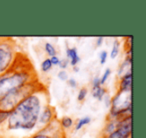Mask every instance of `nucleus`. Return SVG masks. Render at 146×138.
Segmentation results:
<instances>
[{
	"mask_svg": "<svg viewBox=\"0 0 146 138\" xmlns=\"http://www.w3.org/2000/svg\"><path fill=\"white\" fill-rule=\"evenodd\" d=\"M99 86H101V84H100V78L94 77L93 81H92V87H99Z\"/></svg>",
	"mask_w": 146,
	"mask_h": 138,
	"instance_id": "b1692460",
	"label": "nucleus"
},
{
	"mask_svg": "<svg viewBox=\"0 0 146 138\" xmlns=\"http://www.w3.org/2000/svg\"><path fill=\"white\" fill-rule=\"evenodd\" d=\"M110 74H111V70H110L109 68H107L105 70V71H104V73H103V75H102V77L100 78V84H101V85H104V84L106 83L107 79L109 78Z\"/></svg>",
	"mask_w": 146,
	"mask_h": 138,
	"instance_id": "dca6fc26",
	"label": "nucleus"
},
{
	"mask_svg": "<svg viewBox=\"0 0 146 138\" xmlns=\"http://www.w3.org/2000/svg\"><path fill=\"white\" fill-rule=\"evenodd\" d=\"M132 89V72L128 71L121 76L118 83V90L123 92H131Z\"/></svg>",
	"mask_w": 146,
	"mask_h": 138,
	"instance_id": "0eeeda50",
	"label": "nucleus"
},
{
	"mask_svg": "<svg viewBox=\"0 0 146 138\" xmlns=\"http://www.w3.org/2000/svg\"><path fill=\"white\" fill-rule=\"evenodd\" d=\"M41 84L38 81L31 82L27 85L23 86L21 88L14 90L10 92L7 95H5L3 98L0 99V110L4 112H10L12 109H14L25 97L37 90L39 87H41Z\"/></svg>",
	"mask_w": 146,
	"mask_h": 138,
	"instance_id": "7ed1b4c3",
	"label": "nucleus"
},
{
	"mask_svg": "<svg viewBox=\"0 0 146 138\" xmlns=\"http://www.w3.org/2000/svg\"><path fill=\"white\" fill-rule=\"evenodd\" d=\"M3 40H4V38H3V37H1V36H0V43L2 42Z\"/></svg>",
	"mask_w": 146,
	"mask_h": 138,
	"instance_id": "bb28decb",
	"label": "nucleus"
},
{
	"mask_svg": "<svg viewBox=\"0 0 146 138\" xmlns=\"http://www.w3.org/2000/svg\"><path fill=\"white\" fill-rule=\"evenodd\" d=\"M68 63H69L68 60H66V59H63V60H60V63H59L58 66L61 68V70H64V69H66L67 66H68Z\"/></svg>",
	"mask_w": 146,
	"mask_h": 138,
	"instance_id": "412c9836",
	"label": "nucleus"
},
{
	"mask_svg": "<svg viewBox=\"0 0 146 138\" xmlns=\"http://www.w3.org/2000/svg\"><path fill=\"white\" fill-rule=\"evenodd\" d=\"M49 59H50V62L52 65H59V63H60V59H59L57 56L50 57Z\"/></svg>",
	"mask_w": 146,
	"mask_h": 138,
	"instance_id": "5701e85b",
	"label": "nucleus"
},
{
	"mask_svg": "<svg viewBox=\"0 0 146 138\" xmlns=\"http://www.w3.org/2000/svg\"><path fill=\"white\" fill-rule=\"evenodd\" d=\"M106 94V89L103 88L102 86H99V87H92V95L95 99L99 100H103L104 96Z\"/></svg>",
	"mask_w": 146,
	"mask_h": 138,
	"instance_id": "9d476101",
	"label": "nucleus"
},
{
	"mask_svg": "<svg viewBox=\"0 0 146 138\" xmlns=\"http://www.w3.org/2000/svg\"><path fill=\"white\" fill-rule=\"evenodd\" d=\"M52 67H53V65L51 64L50 59L49 58H46L41 63V70H42V72H48L49 70L52 69Z\"/></svg>",
	"mask_w": 146,
	"mask_h": 138,
	"instance_id": "2eb2a0df",
	"label": "nucleus"
},
{
	"mask_svg": "<svg viewBox=\"0 0 146 138\" xmlns=\"http://www.w3.org/2000/svg\"><path fill=\"white\" fill-rule=\"evenodd\" d=\"M66 55H67V58L69 59V62H70L71 66L76 67V65H77L78 62L80 61V57H79V55H78L77 49H76L75 47H73V48H67Z\"/></svg>",
	"mask_w": 146,
	"mask_h": 138,
	"instance_id": "1a4fd4ad",
	"label": "nucleus"
},
{
	"mask_svg": "<svg viewBox=\"0 0 146 138\" xmlns=\"http://www.w3.org/2000/svg\"><path fill=\"white\" fill-rule=\"evenodd\" d=\"M44 49L46 51V53L49 55L50 57H53V56H56V49L55 47L53 46L51 43H45V46H44Z\"/></svg>",
	"mask_w": 146,
	"mask_h": 138,
	"instance_id": "4468645a",
	"label": "nucleus"
},
{
	"mask_svg": "<svg viewBox=\"0 0 146 138\" xmlns=\"http://www.w3.org/2000/svg\"><path fill=\"white\" fill-rule=\"evenodd\" d=\"M16 54L14 43L10 39L4 38V40L0 43V75L11 68Z\"/></svg>",
	"mask_w": 146,
	"mask_h": 138,
	"instance_id": "20e7f679",
	"label": "nucleus"
},
{
	"mask_svg": "<svg viewBox=\"0 0 146 138\" xmlns=\"http://www.w3.org/2000/svg\"><path fill=\"white\" fill-rule=\"evenodd\" d=\"M60 124L64 129H68V128L72 127L73 120H72V118L68 117V116H64V117L60 120Z\"/></svg>",
	"mask_w": 146,
	"mask_h": 138,
	"instance_id": "ddd939ff",
	"label": "nucleus"
},
{
	"mask_svg": "<svg viewBox=\"0 0 146 138\" xmlns=\"http://www.w3.org/2000/svg\"><path fill=\"white\" fill-rule=\"evenodd\" d=\"M90 122H91V118H90V117H83V118H81V119L78 120L77 123H76L75 130H76V131H78V130H80L82 127H84L85 125L89 124Z\"/></svg>",
	"mask_w": 146,
	"mask_h": 138,
	"instance_id": "f8f14e48",
	"label": "nucleus"
},
{
	"mask_svg": "<svg viewBox=\"0 0 146 138\" xmlns=\"http://www.w3.org/2000/svg\"><path fill=\"white\" fill-rule=\"evenodd\" d=\"M52 123V122H51ZM51 123L49 124L47 127H45L44 129L40 130V131L34 133L32 136L27 138H59V129L54 131L53 129H51Z\"/></svg>",
	"mask_w": 146,
	"mask_h": 138,
	"instance_id": "6e6552de",
	"label": "nucleus"
},
{
	"mask_svg": "<svg viewBox=\"0 0 146 138\" xmlns=\"http://www.w3.org/2000/svg\"><path fill=\"white\" fill-rule=\"evenodd\" d=\"M8 113L9 112H4V111H1V110H0V128L2 127L3 124H4L5 121H6L7 117H8Z\"/></svg>",
	"mask_w": 146,
	"mask_h": 138,
	"instance_id": "a211bd4d",
	"label": "nucleus"
},
{
	"mask_svg": "<svg viewBox=\"0 0 146 138\" xmlns=\"http://www.w3.org/2000/svg\"><path fill=\"white\" fill-rule=\"evenodd\" d=\"M27 62L28 60L25 57L19 60L15 57L11 68L0 75V99L18 88L37 81L32 65L27 64Z\"/></svg>",
	"mask_w": 146,
	"mask_h": 138,
	"instance_id": "f03ea898",
	"label": "nucleus"
},
{
	"mask_svg": "<svg viewBox=\"0 0 146 138\" xmlns=\"http://www.w3.org/2000/svg\"><path fill=\"white\" fill-rule=\"evenodd\" d=\"M67 83H68V85L70 86L71 88L77 87V82H76L75 79H73V78H70V79L67 80Z\"/></svg>",
	"mask_w": 146,
	"mask_h": 138,
	"instance_id": "4be33fe9",
	"label": "nucleus"
},
{
	"mask_svg": "<svg viewBox=\"0 0 146 138\" xmlns=\"http://www.w3.org/2000/svg\"><path fill=\"white\" fill-rule=\"evenodd\" d=\"M119 49H120V42L115 39L113 41V45H112V49L110 51V58L112 59H115L117 57L118 53H119Z\"/></svg>",
	"mask_w": 146,
	"mask_h": 138,
	"instance_id": "9b49d317",
	"label": "nucleus"
},
{
	"mask_svg": "<svg viewBox=\"0 0 146 138\" xmlns=\"http://www.w3.org/2000/svg\"><path fill=\"white\" fill-rule=\"evenodd\" d=\"M48 103V95L43 86L25 97L8 113L5 123L0 128V138H27L32 136L40 112Z\"/></svg>",
	"mask_w": 146,
	"mask_h": 138,
	"instance_id": "f257e3e1",
	"label": "nucleus"
},
{
	"mask_svg": "<svg viewBox=\"0 0 146 138\" xmlns=\"http://www.w3.org/2000/svg\"><path fill=\"white\" fill-rule=\"evenodd\" d=\"M104 100H105V104L107 106H110V103H111V98H109V96H104Z\"/></svg>",
	"mask_w": 146,
	"mask_h": 138,
	"instance_id": "a878e982",
	"label": "nucleus"
},
{
	"mask_svg": "<svg viewBox=\"0 0 146 138\" xmlns=\"http://www.w3.org/2000/svg\"><path fill=\"white\" fill-rule=\"evenodd\" d=\"M86 95H87V89L85 87L81 88L78 92V95H77V100L78 101H83L84 99L86 98Z\"/></svg>",
	"mask_w": 146,
	"mask_h": 138,
	"instance_id": "f3484780",
	"label": "nucleus"
},
{
	"mask_svg": "<svg viewBox=\"0 0 146 138\" xmlns=\"http://www.w3.org/2000/svg\"><path fill=\"white\" fill-rule=\"evenodd\" d=\"M55 118V109L49 103L45 104L40 112V115L38 118L37 123V132L44 129L45 127L49 125L51 122L54 121Z\"/></svg>",
	"mask_w": 146,
	"mask_h": 138,
	"instance_id": "423d86ee",
	"label": "nucleus"
},
{
	"mask_svg": "<svg viewBox=\"0 0 146 138\" xmlns=\"http://www.w3.org/2000/svg\"><path fill=\"white\" fill-rule=\"evenodd\" d=\"M107 58H108V53H107V51H105V50L101 51V53H100V55H99L100 64H101V65L105 64L106 61H107Z\"/></svg>",
	"mask_w": 146,
	"mask_h": 138,
	"instance_id": "6ab92c4d",
	"label": "nucleus"
},
{
	"mask_svg": "<svg viewBox=\"0 0 146 138\" xmlns=\"http://www.w3.org/2000/svg\"><path fill=\"white\" fill-rule=\"evenodd\" d=\"M57 77H58L61 81H67V80L69 79L68 74H67V72L65 71V70H61L60 72H58V74H57Z\"/></svg>",
	"mask_w": 146,
	"mask_h": 138,
	"instance_id": "aec40b11",
	"label": "nucleus"
},
{
	"mask_svg": "<svg viewBox=\"0 0 146 138\" xmlns=\"http://www.w3.org/2000/svg\"><path fill=\"white\" fill-rule=\"evenodd\" d=\"M131 131H132V121L131 115L125 116V117L120 118L119 125L108 135L104 136V138H131Z\"/></svg>",
	"mask_w": 146,
	"mask_h": 138,
	"instance_id": "39448f33",
	"label": "nucleus"
},
{
	"mask_svg": "<svg viewBox=\"0 0 146 138\" xmlns=\"http://www.w3.org/2000/svg\"><path fill=\"white\" fill-rule=\"evenodd\" d=\"M103 40H104V38L102 36L97 37V38H96V46H97V47L101 46L102 43H103Z\"/></svg>",
	"mask_w": 146,
	"mask_h": 138,
	"instance_id": "393cba45",
	"label": "nucleus"
}]
</instances>
